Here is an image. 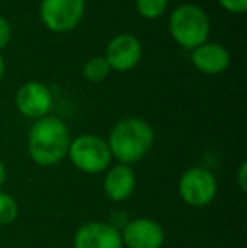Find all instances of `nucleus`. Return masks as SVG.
Listing matches in <instances>:
<instances>
[{"mask_svg":"<svg viewBox=\"0 0 247 248\" xmlns=\"http://www.w3.org/2000/svg\"><path fill=\"white\" fill-rule=\"evenodd\" d=\"M169 32L180 46L193 51L195 47L207 43L210 20L200 7L180 5L169 16Z\"/></svg>","mask_w":247,"mask_h":248,"instance_id":"nucleus-3","label":"nucleus"},{"mask_svg":"<svg viewBox=\"0 0 247 248\" xmlns=\"http://www.w3.org/2000/svg\"><path fill=\"white\" fill-rule=\"evenodd\" d=\"M16 105L24 117L39 120L49 115L53 108V95L46 85L39 81H29L19 88L16 95Z\"/></svg>","mask_w":247,"mask_h":248,"instance_id":"nucleus-9","label":"nucleus"},{"mask_svg":"<svg viewBox=\"0 0 247 248\" xmlns=\"http://www.w3.org/2000/svg\"><path fill=\"white\" fill-rule=\"evenodd\" d=\"M217 191V177L207 167H190L178 181L180 198L191 208H207L214 202Z\"/></svg>","mask_w":247,"mask_h":248,"instance_id":"nucleus-5","label":"nucleus"},{"mask_svg":"<svg viewBox=\"0 0 247 248\" xmlns=\"http://www.w3.org/2000/svg\"><path fill=\"white\" fill-rule=\"evenodd\" d=\"M10 37H12V29H10L9 20L0 16V49H3L9 44Z\"/></svg>","mask_w":247,"mask_h":248,"instance_id":"nucleus-17","label":"nucleus"},{"mask_svg":"<svg viewBox=\"0 0 247 248\" xmlns=\"http://www.w3.org/2000/svg\"><path fill=\"white\" fill-rule=\"evenodd\" d=\"M71 144L69 128L61 118L48 115L31 127L27 150L33 162L39 167H54L68 155Z\"/></svg>","mask_w":247,"mask_h":248,"instance_id":"nucleus-1","label":"nucleus"},{"mask_svg":"<svg viewBox=\"0 0 247 248\" xmlns=\"http://www.w3.org/2000/svg\"><path fill=\"white\" fill-rule=\"evenodd\" d=\"M73 248H124L120 230L105 221H86L76 230Z\"/></svg>","mask_w":247,"mask_h":248,"instance_id":"nucleus-8","label":"nucleus"},{"mask_svg":"<svg viewBox=\"0 0 247 248\" xmlns=\"http://www.w3.org/2000/svg\"><path fill=\"white\" fill-rule=\"evenodd\" d=\"M19 216L17 199L9 193L0 191V225H12Z\"/></svg>","mask_w":247,"mask_h":248,"instance_id":"nucleus-14","label":"nucleus"},{"mask_svg":"<svg viewBox=\"0 0 247 248\" xmlns=\"http://www.w3.org/2000/svg\"><path fill=\"white\" fill-rule=\"evenodd\" d=\"M135 172L131 166L117 164L107 169V174L103 177V193L114 202H122L129 199L135 191Z\"/></svg>","mask_w":247,"mask_h":248,"instance_id":"nucleus-11","label":"nucleus"},{"mask_svg":"<svg viewBox=\"0 0 247 248\" xmlns=\"http://www.w3.org/2000/svg\"><path fill=\"white\" fill-rule=\"evenodd\" d=\"M191 62L205 75H218L225 71L231 62L229 51L217 43H203L191 51Z\"/></svg>","mask_w":247,"mask_h":248,"instance_id":"nucleus-12","label":"nucleus"},{"mask_svg":"<svg viewBox=\"0 0 247 248\" xmlns=\"http://www.w3.org/2000/svg\"><path fill=\"white\" fill-rule=\"evenodd\" d=\"M142 58V44L132 34H119L109 43L105 51V61L110 69L131 71L139 64Z\"/></svg>","mask_w":247,"mask_h":248,"instance_id":"nucleus-10","label":"nucleus"},{"mask_svg":"<svg viewBox=\"0 0 247 248\" xmlns=\"http://www.w3.org/2000/svg\"><path fill=\"white\" fill-rule=\"evenodd\" d=\"M218 2L227 12L232 14H244L247 10V0H218Z\"/></svg>","mask_w":247,"mask_h":248,"instance_id":"nucleus-16","label":"nucleus"},{"mask_svg":"<svg viewBox=\"0 0 247 248\" xmlns=\"http://www.w3.org/2000/svg\"><path fill=\"white\" fill-rule=\"evenodd\" d=\"M3 71H5V61H3L2 54H0V79L3 78Z\"/></svg>","mask_w":247,"mask_h":248,"instance_id":"nucleus-20","label":"nucleus"},{"mask_svg":"<svg viewBox=\"0 0 247 248\" xmlns=\"http://www.w3.org/2000/svg\"><path fill=\"white\" fill-rule=\"evenodd\" d=\"M85 14V0H43L41 20L53 32H69Z\"/></svg>","mask_w":247,"mask_h":248,"instance_id":"nucleus-6","label":"nucleus"},{"mask_svg":"<svg viewBox=\"0 0 247 248\" xmlns=\"http://www.w3.org/2000/svg\"><path fill=\"white\" fill-rule=\"evenodd\" d=\"M135 7L144 19H158L166 12L168 0H135Z\"/></svg>","mask_w":247,"mask_h":248,"instance_id":"nucleus-15","label":"nucleus"},{"mask_svg":"<svg viewBox=\"0 0 247 248\" xmlns=\"http://www.w3.org/2000/svg\"><path fill=\"white\" fill-rule=\"evenodd\" d=\"M109 149L119 164L131 166L142 160L154 144V130L146 120L127 117L119 120L109 135Z\"/></svg>","mask_w":247,"mask_h":248,"instance_id":"nucleus-2","label":"nucleus"},{"mask_svg":"<svg viewBox=\"0 0 247 248\" xmlns=\"http://www.w3.org/2000/svg\"><path fill=\"white\" fill-rule=\"evenodd\" d=\"M5 177H7V170H5V166H3L2 159H0V187L5 183Z\"/></svg>","mask_w":247,"mask_h":248,"instance_id":"nucleus-19","label":"nucleus"},{"mask_svg":"<svg viewBox=\"0 0 247 248\" xmlns=\"http://www.w3.org/2000/svg\"><path fill=\"white\" fill-rule=\"evenodd\" d=\"M68 157L76 169L92 176L107 170L112 162V154L107 140L93 134H83L71 139Z\"/></svg>","mask_w":247,"mask_h":248,"instance_id":"nucleus-4","label":"nucleus"},{"mask_svg":"<svg viewBox=\"0 0 247 248\" xmlns=\"http://www.w3.org/2000/svg\"><path fill=\"white\" fill-rule=\"evenodd\" d=\"M83 75H85V78L88 79V81L102 83L103 79L110 75V66H109V62L105 61V58L97 56V58H92L85 64V68H83Z\"/></svg>","mask_w":247,"mask_h":248,"instance_id":"nucleus-13","label":"nucleus"},{"mask_svg":"<svg viewBox=\"0 0 247 248\" xmlns=\"http://www.w3.org/2000/svg\"><path fill=\"white\" fill-rule=\"evenodd\" d=\"M124 248H163L166 242L165 228L151 218L131 219L120 230Z\"/></svg>","mask_w":247,"mask_h":248,"instance_id":"nucleus-7","label":"nucleus"},{"mask_svg":"<svg viewBox=\"0 0 247 248\" xmlns=\"http://www.w3.org/2000/svg\"><path fill=\"white\" fill-rule=\"evenodd\" d=\"M237 184H239V187H241V191L247 189V164L246 162H241V166H239Z\"/></svg>","mask_w":247,"mask_h":248,"instance_id":"nucleus-18","label":"nucleus"}]
</instances>
